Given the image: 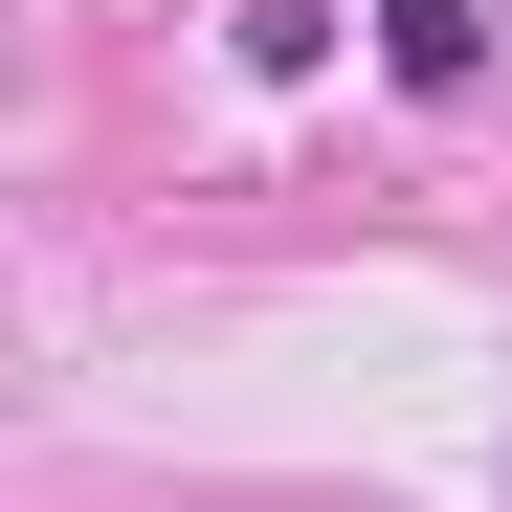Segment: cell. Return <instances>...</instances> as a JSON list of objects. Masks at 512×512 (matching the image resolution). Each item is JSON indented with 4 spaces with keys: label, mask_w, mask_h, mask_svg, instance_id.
I'll list each match as a JSON object with an SVG mask.
<instances>
[{
    "label": "cell",
    "mask_w": 512,
    "mask_h": 512,
    "mask_svg": "<svg viewBox=\"0 0 512 512\" xmlns=\"http://www.w3.org/2000/svg\"><path fill=\"white\" fill-rule=\"evenodd\" d=\"M357 23H379L401 90H468V67H490V0H357Z\"/></svg>",
    "instance_id": "1"
},
{
    "label": "cell",
    "mask_w": 512,
    "mask_h": 512,
    "mask_svg": "<svg viewBox=\"0 0 512 512\" xmlns=\"http://www.w3.org/2000/svg\"><path fill=\"white\" fill-rule=\"evenodd\" d=\"M223 45L268 67V90H312V67H334V0H223Z\"/></svg>",
    "instance_id": "2"
}]
</instances>
